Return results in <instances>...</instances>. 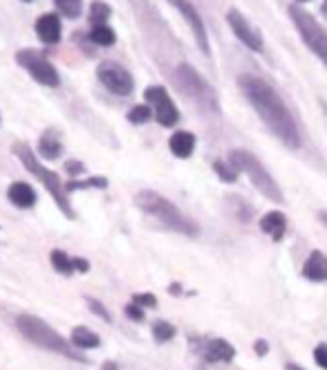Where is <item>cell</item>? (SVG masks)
<instances>
[{"label": "cell", "instance_id": "obj_15", "mask_svg": "<svg viewBox=\"0 0 327 370\" xmlns=\"http://www.w3.org/2000/svg\"><path fill=\"white\" fill-rule=\"evenodd\" d=\"M7 197H9V202L18 207V209H32L36 204V191L30 187L28 182H14L11 187L7 189Z\"/></svg>", "mask_w": 327, "mask_h": 370}, {"label": "cell", "instance_id": "obj_20", "mask_svg": "<svg viewBox=\"0 0 327 370\" xmlns=\"http://www.w3.org/2000/svg\"><path fill=\"white\" fill-rule=\"evenodd\" d=\"M72 343L76 348H81V350H90V348H99V335L95 333V330H90L85 325H76L72 330Z\"/></svg>", "mask_w": 327, "mask_h": 370}, {"label": "cell", "instance_id": "obj_28", "mask_svg": "<svg viewBox=\"0 0 327 370\" xmlns=\"http://www.w3.org/2000/svg\"><path fill=\"white\" fill-rule=\"evenodd\" d=\"M85 303H88V308L93 310V312L99 316L101 321H106V323H110V321H112V314L108 312V308L103 306L101 301H97V299H93V296H88V299H85Z\"/></svg>", "mask_w": 327, "mask_h": 370}, {"label": "cell", "instance_id": "obj_12", "mask_svg": "<svg viewBox=\"0 0 327 370\" xmlns=\"http://www.w3.org/2000/svg\"><path fill=\"white\" fill-rule=\"evenodd\" d=\"M227 23H229V28L231 32L238 36V41L244 43L249 50L254 52H263V36H260V32L254 28V25L244 18L242 11L238 9H229V14H227Z\"/></svg>", "mask_w": 327, "mask_h": 370}, {"label": "cell", "instance_id": "obj_5", "mask_svg": "<svg viewBox=\"0 0 327 370\" xmlns=\"http://www.w3.org/2000/svg\"><path fill=\"white\" fill-rule=\"evenodd\" d=\"M229 162L231 166L238 168V173L242 170V173L249 175L251 184L254 187L263 193L265 197H269L271 202H278L283 204L285 202V197H283V191L278 187V182L271 178V173L265 168V164L258 160V157L249 151H242V149H235L229 153Z\"/></svg>", "mask_w": 327, "mask_h": 370}, {"label": "cell", "instance_id": "obj_37", "mask_svg": "<svg viewBox=\"0 0 327 370\" xmlns=\"http://www.w3.org/2000/svg\"><path fill=\"white\" fill-rule=\"evenodd\" d=\"M285 370H303V368L296 366V364H287V366H285Z\"/></svg>", "mask_w": 327, "mask_h": 370}, {"label": "cell", "instance_id": "obj_23", "mask_svg": "<svg viewBox=\"0 0 327 370\" xmlns=\"http://www.w3.org/2000/svg\"><path fill=\"white\" fill-rule=\"evenodd\" d=\"M175 335H177V328H175L173 323H168V321H164V319H160V321L153 323V337H155L157 343L171 341Z\"/></svg>", "mask_w": 327, "mask_h": 370}, {"label": "cell", "instance_id": "obj_17", "mask_svg": "<svg viewBox=\"0 0 327 370\" xmlns=\"http://www.w3.org/2000/svg\"><path fill=\"white\" fill-rule=\"evenodd\" d=\"M204 357L208 362H231L235 357V348L225 339H208L204 346Z\"/></svg>", "mask_w": 327, "mask_h": 370}, {"label": "cell", "instance_id": "obj_29", "mask_svg": "<svg viewBox=\"0 0 327 370\" xmlns=\"http://www.w3.org/2000/svg\"><path fill=\"white\" fill-rule=\"evenodd\" d=\"M90 187H99V189H106L108 182L103 178H93V180H85V182H70L65 191H72V189H90Z\"/></svg>", "mask_w": 327, "mask_h": 370}, {"label": "cell", "instance_id": "obj_18", "mask_svg": "<svg viewBox=\"0 0 327 370\" xmlns=\"http://www.w3.org/2000/svg\"><path fill=\"white\" fill-rule=\"evenodd\" d=\"M168 146H171V153L175 157L186 160V157H191L195 151V135L189 133V130H177V133L171 137V141H168Z\"/></svg>", "mask_w": 327, "mask_h": 370}, {"label": "cell", "instance_id": "obj_19", "mask_svg": "<svg viewBox=\"0 0 327 370\" xmlns=\"http://www.w3.org/2000/svg\"><path fill=\"white\" fill-rule=\"evenodd\" d=\"M38 153H41L45 160H57V157H61L63 144L54 130H45L41 135V139H38Z\"/></svg>", "mask_w": 327, "mask_h": 370}, {"label": "cell", "instance_id": "obj_26", "mask_svg": "<svg viewBox=\"0 0 327 370\" xmlns=\"http://www.w3.org/2000/svg\"><path fill=\"white\" fill-rule=\"evenodd\" d=\"M213 168H215V173L220 175V180L222 182H235L238 180V168L235 166H231V162H222V160H218L215 164H213Z\"/></svg>", "mask_w": 327, "mask_h": 370}, {"label": "cell", "instance_id": "obj_3", "mask_svg": "<svg viewBox=\"0 0 327 370\" xmlns=\"http://www.w3.org/2000/svg\"><path fill=\"white\" fill-rule=\"evenodd\" d=\"M14 155L18 157V160L23 162V166L30 170V173L43 184V187L47 189V193L52 195V200L57 202V207L63 211V216L65 218H74V211H72V204H70V197H68V191H65V187H63V182H61V178L54 173V170H49V168H45L41 162L36 160V155H34V151L28 146L25 141H18V144H14Z\"/></svg>", "mask_w": 327, "mask_h": 370}, {"label": "cell", "instance_id": "obj_4", "mask_svg": "<svg viewBox=\"0 0 327 370\" xmlns=\"http://www.w3.org/2000/svg\"><path fill=\"white\" fill-rule=\"evenodd\" d=\"M16 328L20 330V335L32 341L34 346L38 348H45L49 352H59L63 357H68V359H76V362H88L85 357L76 354L74 348L70 346V341H65L54 328L47 325L43 319H38V316H32V314H20L16 319Z\"/></svg>", "mask_w": 327, "mask_h": 370}, {"label": "cell", "instance_id": "obj_9", "mask_svg": "<svg viewBox=\"0 0 327 370\" xmlns=\"http://www.w3.org/2000/svg\"><path fill=\"white\" fill-rule=\"evenodd\" d=\"M97 76H99V81L103 86H106L110 92H114V95H119V97H126V95H130V92L135 90L133 74H130L124 68V65H119L117 61H103V63H99Z\"/></svg>", "mask_w": 327, "mask_h": 370}, {"label": "cell", "instance_id": "obj_14", "mask_svg": "<svg viewBox=\"0 0 327 370\" xmlns=\"http://www.w3.org/2000/svg\"><path fill=\"white\" fill-rule=\"evenodd\" d=\"M36 34L47 45H54L61 41V21L57 14H43L36 21Z\"/></svg>", "mask_w": 327, "mask_h": 370}, {"label": "cell", "instance_id": "obj_2", "mask_svg": "<svg viewBox=\"0 0 327 370\" xmlns=\"http://www.w3.org/2000/svg\"><path fill=\"white\" fill-rule=\"evenodd\" d=\"M135 204L146 216H153L164 229H171V231L184 233V236H198L200 233L198 222L182 214V211L171 200H166V197L160 195L157 191H150V189L139 191L135 195Z\"/></svg>", "mask_w": 327, "mask_h": 370}, {"label": "cell", "instance_id": "obj_21", "mask_svg": "<svg viewBox=\"0 0 327 370\" xmlns=\"http://www.w3.org/2000/svg\"><path fill=\"white\" fill-rule=\"evenodd\" d=\"M49 260H52V267H54V272L63 274V276H72L76 270H74V258H70L65 252H61V249H54V252L49 254Z\"/></svg>", "mask_w": 327, "mask_h": 370}, {"label": "cell", "instance_id": "obj_35", "mask_svg": "<svg viewBox=\"0 0 327 370\" xmlns=\"http://www.w3.org/2000/svg\"><path fill=\"white\" fill-rule=\"evenodd\" d=\"M68 170H70V173H74V170H83V166H81V164H72V162H70V164H68ZM74 175H76V173H74Z\"/></svg>", "mask_w": 327, "mask_h": 370}, {"label": "cell", "instance_id": "obj_30", "mask_svg": "<svg viewBox=\"0 0 327 370\" xmlns=\"http://www.w3.org/2000/svg\"><path fill=\"white\" fill-rule=\"evenodd\" d=\"M124 312H126V316L128 319H133V321H143V316H146V312H143V308H139L137 303H130V306H126L124 308Z\"/></svg>", "mask_w": 327, "mask_h": 370}, {"label": "cell", "instance_id": "obj_8", "mask_svg": "<svg viewBox=\"0 0 327 370\" xmlns=\"http://www.w3.org/2000/svg\"><path fill=\"white\" fill-rule=\"evenodd\" d=\"M16 63L23 65V68L30 72V76L34 79V81H38L41 86L57 88L61 83L57 68L41 54V52H36V50H20L18 54H16Z\"/></svg>", "mask_w": 327, "mask_h": 370}, {"label": "cell", "instance_id": "obj_10", "mask_svg": "<svg viewBox=\"0 0 327 370\" xmlns=\"http://www.w3.org/2000/svg\"><path fill=\"white\" fill-rule=\"evenodd\" d=\"M143 97H146L148 105L153 108V115H155L157 124H160V126H166L168 128V126H175L179 122V110L175 108L171 95H168L164 88L150 86Z\"/></svg>", "mask_w": 327, "mask_h": 370}, {"label": "cell", "instance_id": "obj_32", "mask_svg": "<svg viewBox=\"0 0 327 370\" xmlns=\"http://www.w3.org/2000/svg\"><path fill=\"white\" fill-rule=\"evenodd\" d=\"M314 362L327 370V343H319L316 346V350H314Z\"/></svg>", "mask_w": 327, "mask_h": 370}, {"label": "cell", "instance_id": "obj_34", "mask_svg": "<svg viewBox=\"0 0 327 370\" xmlns=\"http://www.w3.org/2000/svg\"><path fill=\"white\" fill-rule=\"evenodd\" d=\"M74 270H76V272H88V270H90L88 260H85V258H74Z\"/></svg>", "mask_w": 327, "mask_h": 370}, {"label": "cell", "instance_id": "obj_16", "mask_svg": "<svg viewBox=\"0 0 327 370\" xmlns=\"http://www.w3.org/2000/svg\"><path fill=\"white\" fill-rule=\"evenodd\" d=\"M260 229L267 236H271L273 241H283L287 233V218L283 211H269L263 218H260Z\"/></svg>", "mask_w": 327, "mask_h": 370}, {"label": "cell", "instance_id": "obj_31", "mask_svg": "<svg viewBox=\"0 0 327 370\" xmlns=\"http://www.w3.org/2000/svg\"><path fill=\"white\" fill-rule=\"evenodd\" d=\"M133 303H137L139 308H155L157 306V299L155 294H135Z\"/></svg>", "mask_w": 327, "mask_h": 370}, {"label": "cell", "instance_id": "obj_11", "mask_svg": "<svg viewBox=\"0 0 327 370\" xmlns=\"http://www.w3.org/2000/svg\"><path fill=\"white\" fill-rule=\"evenodd\" d=\"M168 5H173L182 18H184L189 23V28L195 36V43H198V47L202 50V54H211V45H208V34H206V28H204V21L200 16V11L195 9V5L191 3V0H166Z\"/></svg>", "mask_w": 327, "mask_h": 370}, {"label": "cell", "instance_id": "obj_25", "mask_svg": "<svg viewBox=\"0 0 327 370\" xmlns=\"http://www.w3.org/2000/svg\"><path fill=\"white\" fill-rule=\"evenodd\" d=\"M54 5L59 7V11L68 18H78L83 11V0H54Z\"/></svg>", "mask_w": 327, "mask_h": 370}, {"label": "cell", "instance_id": "obj_41", "mask_svg": "<svg viewBox=\"0 0 327 370\" xmlns=\"http://www.w3.org/2000/svg\"><path fill=\"white\" fill-rule=\"evenodd\" d=\"M28 3H30V0H28Z\"/></svg>", "mask_w": 327, "mask_h": 370}, {"label": "cell", "instance_id": "obj_6", "mask_svg": "<svg viewBox=\"0 0 327 370\" xmlns=\"http://www.w3.org/2000/svg\"><path fill=\"white\" fill-rule=\"evenodd\" d=\"M175 83L179 86V90H184V95L200 105V108L208 110V112H215L218 110V97L213 88L206 83V79L193 68L189 63H182L177 65L175 70Z\"/></svg>", "mask_w": 327, "mask_h": 370}, {"label": "cell", "instance_id": "obj_39", "mask_svg": "<svg viewBox=\"0 0 327 370\" xmlns=\"http://www.w3.org/2000/svg\"><path fill=\"white\" fill-rule=\"evenodd\" d=\"M319 218H321V220H323V222L327 224V214H325V211H321V214H319Z\"/></svg>", "mask_w": 327, "mask_h": 370}, {"label": "cell", "instance_id": "obj_22", "mask_svg": "<svg viewBox=\"0 0 327 370\" xmlns=\"http://www.w3.org/2000/svg\"><path fill=\"white\" fill-rule=\"evenodd\" d=\"M90 38H93V43L108 47V45H114L117 34H114V30L108 28V25H97V28H93V32H90Z\"/></svg>", "mask_w": 327, "mask_h": 370}, {"label": "cell", "instance_id": "obj_13", "mask_svg": "<svg viewBox=\"0 0 327 370\" xmlns=\"http://www.w3.org/2000/svg\"><path fill=\"white\" fill-rule=\"evenodd\" d=\"M303 276L311 283L327 281V256L323 252H311L303 265Z\"/></svg>", "mask_w": 327, "mask_h": 370}, {"label": "cell", "instance_id": "obj_36", "mask_svg": "<svg viewBox=\"0 0 327 370\" xmlns=\"http://www.w3.org/2000/svg\"><path fill=\"white\" fill-rule=\"evenodd\" d=\"M103 370H117V364H112V362H106V364H103Z\"/></svg>", "mask_w": 327, "mask_h": 370}, {"label": "cell", "instance_id": "obj_27", "mask_svg": "<svg viewBox=\"0 0 327 370\" xmlns=\"http://www.w3.org/2000/svg\"><path fill=\"white\" fill-rule=\"evenodd\" d=\"M150 115H153L150 105H135V108L128 112V122H133V124H146L148 119H150Z\"/></svg>", "mask_w": 327, "mask_h": 370}, {"label": "cell", "instance_id": "obj_40", "mask_svg": "<svg viewBox=\"0 0 327 370\" xmlns=\"http://www.w3.org/2000/svg\"><path fill=\"white\" fill-rule=\"evenodd\" d=\"M300 3H305V0H300Z\"/></svg>", "mask_w": 327, "mask_h": 370}, {"label": "cell", "instance_id": "obj_7", "mask_svg": "<svg viewBox=\"0 0 327 370\" xmlns=\"http://www.w3.org/2000/svg\"><path fill=\"white\" fill-rule=\"evenodd\" d=\"M290 18L294 23V28L298 30L300 38H303V43L327 65V30L298 5L290 7Z\"/></svg>", "mask_w": 327, "mask_h": 370}, {"label": "cell", "instance_id": "obj_1", "mask_svg": "<svg viewBox=\"0 0 327 370\" xmlns=\"http://www.w3.org/2000/svg\"><path fill=\"white\" fill-rule=\"evenodd\" d=\"M240 88L271 133L276 135L287 149H300V141L303 139H300L298 124L292 117V112L287 110V105L278 92L260 76H251V74L240 76Z\"/></svg>", "mask_w": 327, "mask_h": 370}, {"label": "cell", "instance_id": "obj_24", "mask_svg": "<svg viewBox=\"0 0 327 370\" xmlns=\"http://www.w3.org/2000/svg\"><path fill=\"white\" fill-rule=\"evenodd\" d=\"M108 18H110V7L103 0H95L93 7H90V23L97 28V25H106Z\"/></svg>", "mask_w": 327, "mask_h": 370}, {"label": "cell", "instance_id": "obj_38", "mask_svg": "<svg viewBox=\"0 0 327 370\" xmlns=\"http://www.w3.org/2000/svg\"><path fill=\"white\" fill-rule=\"evenodd\" d=\"M321 11H323V16L327 18V0H325V3H323V7H321Z\"/></svg>", "mask_w": 327, "mask_h": 370}, {"label": "cell", "instance_id": "obj_33", "mask_svg": "<svg viewBox=\"0 0 327 370\" xmlns=\"http://www.w3.org/2000/svg\"><path fill=\"white\" fill-rule=\"evenodd\" d=\"M254 348H256L258 357H265V354L269 352V343H267V341H263V339H260V341H256V343H254Z\"/></svg>", "mask_w": 327, "mask_h": 370}]
</instances>
